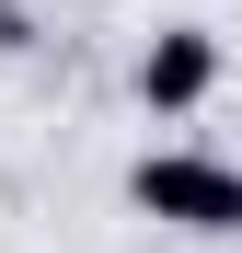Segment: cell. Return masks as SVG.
<instances>
[{
	"label": "cell",
	"mask_w": 242,
	"mask_h": 253,
	"mask_svg": "<svg viewBox=\"0 0 242 253\" xmlns=\"http://www.w3.org/2000/svg\"><path fill=\"white\" fill-rule=\"evenodd\" d=\"M127 207L161 219V230L231 242L242 230V161H219V150H139L127 161Z\"/></svg>",
	"instance_id": "6da1fadb"
},
{
	"label": "cell",
	"mask_w": 242,
	"mask_h": 253,
	"mask_svg": "<svg viewBox=\"0 0 242 253\" xmlns=\"http://www.w3.org/2000/svg\"><path fill=\"white\" fill-rule=\"evenodd\" d=\"M127 81H139V104H150V115H196V104L231 81V46H219L208 23H161L150 46H139V69H127Z\"/></svg>",
	"instance_id": "7a4b0ae2"
}]
</instances>
